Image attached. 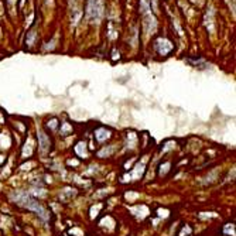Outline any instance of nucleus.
Listing matches in <instances>:
<instances>
[{
    "label": "nucleus",
    "mask_w": 236,
    "mask_h": 236,
    "mask_svg": "<svg viewBox=\"0 0 236 236\" xmlns=\"http://www.w3.org/2000/svg\"><path fill=\"white\" fill-rule=\"evenodd\" d=\"M12 198H14V201L19 204V205H21V206H24V208L30 209V211L35 212L40 219H43V221H48L50 219V212L47 211V209L44 208L40 202H38L37 199L33 198L30 194H27V192H14V194H12Z\"/></svg>",
    "instance_id": "nucleus-1"
},
{
    "label": "nucleus",
    "mask_w": 236,
    "mask_h": 236,
    "mask_svg": "<svg viewBox=\"0 0 236 236\" xmlns=\"http://www.w3.org/2000/svg\"><path fill=\"white\" fill-rule=\"evenodd\" d=\"M37 137H38V144H40V147L43 151H47L50 150V147H51V140H50V137L45 135L44 132H38L37 133Z\"/></svg>",
    "instance_id": "nucleus-2"
},
{
    "label": "nucleus",
    "mask_w": 236,
    "mask_h": 236,
    "mask_svg": "<svg viewBox=\"0 0 236 236\" xmlns=\"http://www.w3.org/2000/svg\"><path fill=\"white\" fill-rule=\"evenodd\" d=\"M95 139L99 141V143H103V141H106L107 139H111V132H109L107 129H105V127H99V129L95 132Z\"/></svg>",
    "instance_id": "nucleus-3"
},
{
    "label": "nucleus",
    "mask_w": 236,
    "mask_h": 236,
    "mask_svg": "<svg viewBox=\"0 0 236 236\" xmlns=\"http://www.w3.org/2000/svg\"><path fill=\"white\" fill-rule=\"evenodd\" d=\"M75 153H77L79 157H83V158L88 157V149H86L85 141H79V143H77V146H75Z\"/></svg>",
    "instance_id": "nucleus-4"
},
{
    "label": "nucleus",
    "mask_w": 236,
    "mask_h": 236,
    "mask_svg": "<svg viewBox=\"0 0 236 236\" xmlns=\"http://www.w3.org/2000/svg\"><path fill=\"white\" fill-rule=\"evenodd\" d=\"M170 167H171V163L170 161H166V163H163V164H160V168H158L160 177H164V175L170 171Z\"/></svg>",
    "instance_id": "nucleus-5"
},
{
    "label": "nucleus",
    "mask_w": 236,
    "mask_h": 236,
    "mask_svg": "<svg viewBox=\"0 0 236 236\" xmlns=\"http://www.w3.org/2000/svg\"><path fill=\"white\" fill-rule=\"evenodd\" d=\"M71 132H72V126H71L69 123H67V122L61 123V129H59L61 136H68Z\"/></svg>",
    "instance_id": "nucleus-6"
},
{
    "label": "nucleus",
    "mask_w": 236,
    "mask_h": 236,
    "mask_svg": "<svg viewBox=\"0 0 236 236\" xmlns=\"http://www.w3.org/2000/svg\"><path fill=\"white\" fill-rule=\"evenodd\" d=\"M224 233L228 236H235V225L233 224H226L224 226Z\"/></svg>",
    "instance_id": "nucleus-7"
},
{
    "label": "nucleus",
    "mask_w": 236,
    "mask_h": 236,
    "mask_svg": "<svg viewBox=\"0 0 236 236\" xmlns=\"http://www.w3.org/2000/svg\"><path fill=\"white\" fill-rule=\"evenodd\" d=\"M191 233H192V229H191V226H188V225H184V226L181 228L180 233H178V236H191Z\"/></svg>",
    "instance_id": "nucleus-8"
},
{
    "label": "nucleus",
    "mask_w": 236,
    "mask_h": 236,
    "mask_svg": "<svg viewBox=\"0 0 236 236\" xmlns=\"http://www.w3.org/2000/svg\"><path fill=\"white\" fill-rule=\"evenodd\" d=\"M102 206H103L102 204H98L96 206H92V208H91V218H96V216H98V215H99L98 212L102 209Z\"/></svg>",
    "instance_id": "nucleus-9"
},
{
    "label": "nucleus",
    "mask_w": 236,
    "mask_h": 236,
    "mask_svg": "<svg viewBox=\"0 0 236 236\" xmlns=\"http://www.w3.org/2000/svg\"><path fill=\"white\" fill-rule=\"evenodd\" d=\"M57 126H58V120H57V119H51V120H48V122H47V127H48L50 130H55Z\"/></svg>",
    "instance_id": "nucleus-10"
},
{
    "label": "nucleus",
    "mask_w": 236,
    "mask_h": 236,
    "mask_svg": "<svg viewBox=\"0 0 236 236\" xmlns=\"http://www.w3.org/2000/svg\"><path fill=\"white\" fill-rule=\"evenodd\" d=\"M140 167H141V171H143V167H144V163H141V164H140ZM135 172H136V177H139V170H135Z\"/></svg>",
    "instance_id": "nucleus-11"
},
{
    "label": "nucleus",
    "mask_w": 236,
    "mask_h": 236,
    "mask_svg": "<svg viewBox=\"0 0 236 236\" xmlns=\"http://www.w3.org/2000/svg\"><path fill=\"white\" fill-rule=\"evenodd\" d=\"M64 236H69V235H64Z\"/></svg>",
    "instance_id": "nucleus-12"
}]
</instances>
